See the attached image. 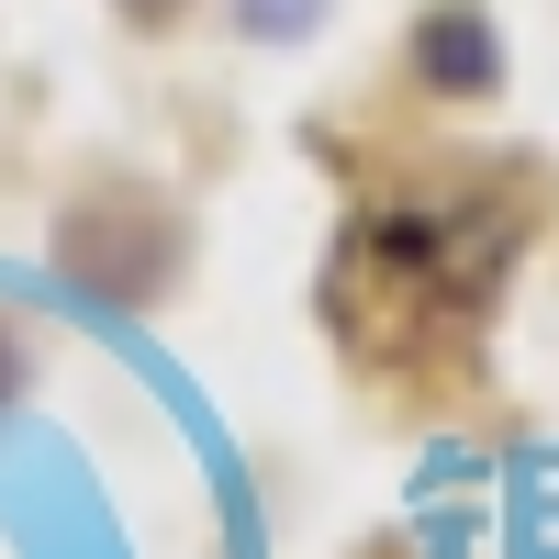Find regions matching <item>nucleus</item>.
I'll list each match as a JSON object with an SVG mask.
<instances>
[{"label": "nucleus", "mask_w": 559, "mask_h": 559, "mask_svg": "<svg viewBox=\"0 0 559 559\" xmlns=\"http://www.w3.org/2000/svg\"><path fill=\"white\" fill-rule=\"evenodd\" d=\"M515 236L526 224L503 213V202H437V213H358L347 224V247L336 269H324V313H369V302H392L403 313V336H414V313H459L471 324L492 292H503V269H515ZM392 336V347H403ZM381 347V358H392Z\"/></svg>", "instance_id": "nucleus-1"}, {"label": "nucleus", "mask_w": 559, "mask_h": 559, "mask_svg": "<svg viewBox=\"0 0 559 559\" xmlns=\"http://www.w3.org/2000/svg\"><path fill=\"white\" fill-rule=\"evenodd\" d=\"M179 258H191V236H179V213L157 191H79L57 213V269L90 280L102 302H157Z\"/></svg>", "instance_id": "nucleus-2"}, {"label": "nucleus", "mask_w": 559, "mask_h": 559, "mask_svg": "<svg viewBox=\"0 0 559 559\" xmlns=\"http://www.w3.org/2000/svg\"><path fill=\"white\" fill-rule=\"evenodd\" d=\"M414 79L437 90V102H492L503 90V34H492V12L481 0H437V12H414Z\"/></svg>", "instance_id": "nucleus-3"}, {"label": "nucleus", "mask_w": 559, "mask_h": 559, "mask_svg": "<svg viewBox=\"0 0 559 559\" xmlns=\"http://www.w3.org/2000/svg\"><path fill=\"white\" fill-rule=\"evenodd\" d=\"M224 12H236V34H247V45H313L336 0H224Z\"/></svg>", "instance_id": "nucleus-4"}, {"label": "nucleus", "mask_w": 559, "mask_h": 559, "mask_svg": "<svg viewBox=\"0 0 559 559\" xmlns=\"http://www.w3.org/2000/svg\"><path fill=\"white\" fill-rule=\"evenodd\" d=\"M23 381H34V347H23V336H12V313H0V403H12V392H23Z\"/></svg>", "instance_id": "nucleus-5"}, {"label": "nucleus", "mask_w": 559, "mask_h": 559, "mask_svg": "<svg viewBox=\"0 0 559 559\" xmlns=\"http://www.w3.org/2000/svg\"><path fill=\"white\" fill-rule=\"evenodd\" d=\"M112 12H123V23H134V34H168V23H179V12H191V0H112Z\"/></svg>", "instance_id": "nucleus-6"}]
</instances>
